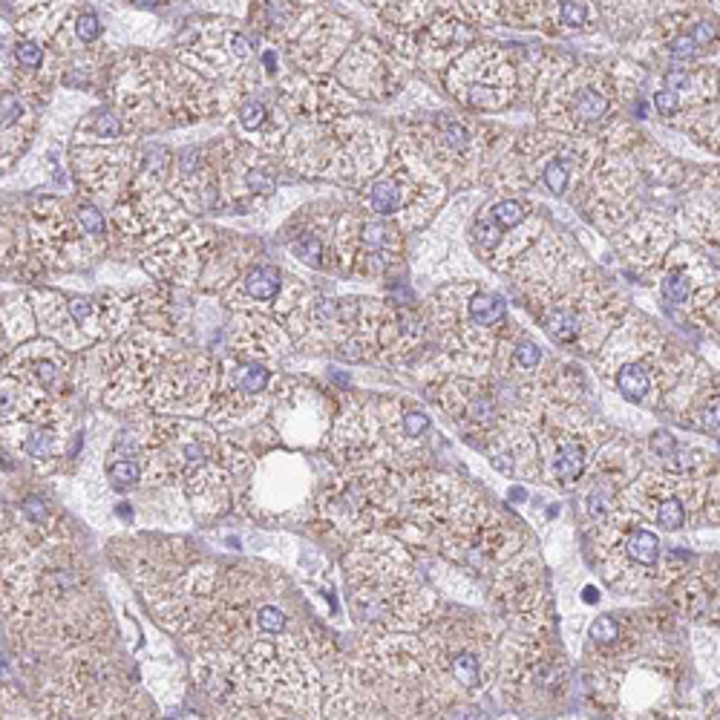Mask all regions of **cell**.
I'll return each instance as SVG.
<instances>
[{
	"label": "cell",
	"mask_w": 720,
	"mask_h": 720,
	"mask_svg": "<svg viewBox=\"0 0 720 720\" xmlns=\"http://www.w3.org/2000/svg\"><path fill=\"white\" fill-rule=\"evenodd\" d=\"M349 611L369 634L421 631L439 611V597L421 579V565L386 534L360 536L346 556Z\"/></svg>",
	"instance_id": "cell-1"
},
{
	"label": "cell",
	"mask_w": 720,
	"mask_h": 720,
	"mask_svg": "<svg viewBox=\"0 0 720 720\" xmlns=\"http://www.w3.org/2000/svg\"><path fill=\"white\" fill-rule=\"evenodd\" d=\"M427 334L441 352L435 372L487 375L502 340L510 334L507 302L482 282H450L427 302Z\"/></svg>",
	"instance_id": "cell-2"
},
{
	"label": "cell",
	"mask_w": 720,
	"mask_h": 720,
	"mask_svg": "<svg viewBox=\"0 0 720 720\" xmlns=\"http://www.w3.org/2000/svg\"><path fill=\"white\" fill-rule=\"evenodd\" d=\"M599 372L611 377L625 401L662 409L697 360L660 334L649 320L629 317L602 344Z\"/></svg>",
	"instance_id": "cell-3"
},
{
	"label": "cell",
	"mask_w": 720,
	"mask_h": 720,
	"mask_svg": "<svg viewBox=\"0 0 720 720\" xmlns=\"http://www.w3.org/2000/svg\"><path fill=\"white\" fill-rule=\"evenodd\" d=\"M605 144L594 132H524L504 150L496 167V182L504 191H527L545 187L554 196H567L579 191V185L591 176V170L602 162Z\"/></svg>",
	"instance_id": "cell-4"
},
{
	"label": "cell",
	"mask_w": 720,
	"mask_h": 720,
	"mask_svg": "<svg viewBox=\"0 0 720 720\" xmlns=\"http://www.w3.org/2000/svg\"><path fill=\"white\" fill-rule=\"evenodd\" d=\"M196 72L174 67L162 58H144L136 67L119 72L116 101L122 116L144 127L194 122L211 112L214 99Z\"/></svg>",
	"instance_id": "cell-5"
},
{
	"label": "cell",
	"mask_w": 720,
	"mask_h": 720,
	"mask_svg": "<svg viewBox=\"0 0 720 720\" xmlns=\"http://www.w3.org/2000/svg\"><path fill=\"white\" fill-rule=\"evenodd\" d=\"M360 205L375 217H395L401 231L424 225L444 199V179L412 139H401L377 174L360 185Z\"/></svg>",
	"instance_id": "cell-6"
},
{
	"label": "cell",
	"mask_w": 720,
	"mask_h": 720,
	"mask_svg": "<svg viewBox=\"0 0 720 720\" xmlns=\"http://www.w3.org/2000/svg\"><path fill=\"white\" fill-rule=\"evenodd\" d=\"M617 81L599 67L567 64H545L536 69L534 101L539 107V119L562 132H591L611 116L617 99Z\"/></svg>",
	"instance_id": "cell-7"
},
{
	"label": "cell",
	"mask_w": 720,
	"mask_h": 720,
	"mask_svg": "<svg viewBox=\"0 0 720 720\" xmlns=\"http://www.w3.org/2000/svg\"><path fill=\"white\" fill-rule=\"evenodd\" d=\"M404 412L407 404L401 397H375L360 407L352 404L332 429V456L352 467H395L397 461H407L421 441L409 435Z\"/></svg>",
	"instance_id": "cell-8"
},
{
	"label": "cell",
	"mask_w": 720,
	"mask_h": 720,
	"mask_svg": "<svg viewBox=\"0 0 720 720\" xmlns=\"http://www.w3.org/2000/svg\"><path fill=\"white\" fill-rule=\"evenodd\" d=\"M625 314L629 309H625L619 291L588 271V277H582L577 286L539 309L536 320L556 346L594 355L622 323Z\"/></svg>",
	"instance_id": "cell-9"
},
{
	"label": "cell",
	"mask_w": 720,
	"mask_h": 720,
	"mask_svg": "<svg viewBox=\"0 0 720 720\" xmlns=\"http://www.w3.org/2000/svg\"><path fill=\"white\" fill-rule=\"evenodd\" d=\"M404 472L384 464L352 467L320 496L317 507L344 534H369L375 527L395 524L401 514Z\"/></svg>",
	"instance_id": "cell-10"
},
{
	"label": "cell",
	"mask_w": 720,
	"mask_h": 720,
	"mask_svg": "<svg viewBox=\"0 0 720 720\" xmlns=\"http://www.w3.org/2000/svg\"><path fill=\"white\" fill-rule=\"evenodd\" d=\"M602 441V427L579 404L554 401L536 429L539 476L554 487H577Z\"/></svg>",
	"instance_id": "cell-11"
},
{
	"label": "cell",
	"mask_w": 720,
	"mask_h": 720,
	"mask_svg": "<svg viewBox=\"0 0 720 720\" xmlns=\"http://www.w3.org/2000/svg\"><path fill=\"white\" fill-rule=\"evenodd\" d=\"M32 309L44 332L67 349L96 346L104 337L122 334L139 314V300L124 297H61L52 291H35Z\"/></svg>",
	"instance_id": "cell-12"
},
{
	"label": "cell",
	"mask_w": 720,
	"mask_h": 720,
	"mask_svg": "<svg viewBox=\"0 0 720 720\" xmlns=\"http://www.w3.org/2000/svg\"><path fill=\"white\" fill-rule=\"evenodd\" d=\"M504 136H510V132H504L502 127L444 112L432 124H424L412 142L444 182H476L492 164L490 159L499 154L496 139Z\"/></svg>",
	"instance_id": "cell-13"
},
{
	"label": "cell",
	"mask_w": 720,
	"mask_h": 720,
	"mask_svg": "<svg viewBox=\"0 0 720 720\" xmlns=\"http://www.w3.org/2000/svg\"><path fill=\"white\" fill-rule=\"evenodd\" d=\"M712 470L706 476H677V472H669L662 467L642 470L622 490L619 504L634 510L642 522L654 524L657 530H666V534H677L686 524L697 527L706 504Z\"/></svg>",
	"instance_id": "cell-14"
},
{
	"label": "cell",
	"mask_w": 720,
	"mask_h": 720,
	"mask_svg": "<svg viewBox=\"0 0 720 720\" xmlns=\"http://www.w3.org/2000/svg\"><path fill=\"white\" fill-rule=\"evenodd\" d=\"M516 81L519 72L510 52L490 44L464 49L444 72L452 99L479 112H496L514 104Z\"/></svg>",
	"instance_id": "cell-15"
},
{
	"label": "cell",
	"mask_w": 720,
	"mask_h": 720,
	"mask_svg": "<svg viewBox=\"0 0 720 720\" xmlns=\"http://www.w3.org/2000/svg\"><path fill=\"white\" fill-rule=\"evenodd\" d=\"M640 472H642V456L634 441L611 439L597 450L588 472H585V479L579 482L585 484L582 496H579V516L585 522V530H591L605 516L614 514L619 507L622 490L629 487Z\"/></svg>",
	"instance_id": "cell-16"
},
{
	"label": "cell",
	"mask_w": 720,
	"mask_h": 720,
	"mask_svg": "<svg viewBox=\"0 0 720 720\" xmlns=\"http://www.w3.org/2000/svg\"><path fill=\"white\" fill-rule=\"evenodd\" d=\"M401 259V234L381 219L340 217L334 225V262L340 274L381 277Z\"/></svg>",
	"instance_id": "cell-17"
},
{
	"label": "cell",
	"mask_w": 720,
	"mask_h": 720,
	"mask_svg": "<svg viewBox=\"0 0 720 720\" xmlns=\"http://www.w3.org/2000/svg\"><path fill=\"white\" fill-rule=\"evenodd\" d=\"M179 55L207 75L234 72L251 58V41L228 21L187 24L179 35Z\"/></svg>",
	"instance_id": "cell-18"
},
{
	"label": "cell",
	"mask_w": 720,
	"mask_h": 720,
	"mask_svg": "<svg viewBox=\"0 0 720 720\" xmlns=\"http://www.w3.org/2000/svg\"><path fill=\"white\" fill-rule=\"evenodd\" d=\"M207 239L199 228H182L179 234H170L167 239L156 242L154 249L142 257V265L154 274L156 280L167 282L174 289L194 286L202 277L205 269V257H207Z\"/></svg>",
	"instance_id": "cell-19"
},
{
	"label": "cell",
	"mask_w": 720,
	"mask_h": 720,
	"mask_svg": "<svg viewBox=\"0 0 720 720\" xmlns=\"http://www.w3.org/2000/svg\"><path fill=\"white\" fill-rule=\"evenodd\" d=\"M72 174L87 194L116 205L132 182V156L127 147H79L72 154Z\"/></svg>",
	"instance_id": "cell-20"
},
{
	"label": "cell",
	"mask_w": 720,
	"mask_h": 720,
	"mask_svg": "<svg viewBox=\"0 0 720 720\" xmlns=\"http://www.w3.org/2000/svg\"><path fill=\"white\" fill-rule=\"evenodd\" d=\"M337 79L349 90V96L360 99H389L401 87L397 67L389 61V55L381 49L377 41H360L355 44L346 58L337 67Z\"/></svg>",
	"instance_id": "cell-21"
},
{
	"label": "cell",
	"mask_w": 720,
	"mask_h": 720,
	"mask_svg": "<svg viewBox=\"0 0 720 720\" xmlns=\"http://www.w3.org/2000/svg\"><path fill=\"white\" fill-rule=\"evenodd\" d=\"M61 344L41 340V344H21L15 346L9 360L4 364V375H15L21 381L44 389L55 397H61L72 381V360Z\"/></svg>",
	"instance_id": "cell-22"
},
{
	"label": "cell",
	"mask_w": 720,
	"mask_h": 720,
	"mask_svg": "<svg viewBox=\"0 0 720 720\" xmlns=\"http://www.w3.org/2000/svg\"><path fill=\"white\" fill-rule=\"evenodd\" d=\"M352 41V24L334 15H312V24H306V15L300 17V35L291 41L289 55L297 67L306 72H323L329 69L337 55Z\"/></svg>",
	"instance_id": "cell-23"
},
{
	"label": "cell",
	"mask_w": 720,
	"mask_h": 720,
	"mask_svg": "<svg viewBox=\"0 0 720 720\" xmlns=\"http://www.w3.org/2000/svg\"><path fill=\"white\" fill-rule=\"evenodd\" d=\"M611 237L619 254L629 262L640 265V269H657V265H662L677 242L674 225L662 214H651V211H637Z\"/></svg>",
	"instance_id": "cell-24"
},
{
	"label": "cell",
	"mask_w": 720,
	"mask_h": 720,
	"mask_svg": "<svg viewBox=\"0 0 720 720\" xmlns=\"http://www.w3.org/2000/svg\"><path fill=\"white\" fill-rule=\"evenodd\" d=\"M219 185L234 205H251L274 194V170L259 159L254 147L228 144L217 162Z\"/></svg>",
	"instance_id": "cell-25"
},
{
	"label": "cell",
	"mask_w": 720,
	"mask_h": 720,
	"mask_svg": "<svg viewBox=\"0 0 720 720\" xmlns=\"http://www.w3.org/2000/svg\"><path fill=\"white\" fill-rule=\"evenodd\" d=\"M69 421H15L4 424V439L12 452L32 461L37 470H52L67 450Z\"/></svg>",
	"instance_id": "cell-26"
},
{
	"label": "cell",
	"mask_w": 720,
	"mask_h": 720,
	"mask_svg": "<svg viewBox=\"0 0 720 720\" xmlns=\"http://www.w3.org/2000/svg\"><path fill=\"white\" fill-rule=\"evenodd\" d=\"M674 609L694 622H720V562H704L672 582Z\"/></svg>",
	"instance_id": "cell-27"
},
{
	"label": "cell",
	"mask_w": 720,
	"mask_h": 720,
	"mask_svg": "<svg viewBox=\"0 0 720 720\" xmlns=\"http://www.w3.org/2000/svg\"><path fill=\"white\" fill-rule=\"evenodd\" d=\"M231 482H234V472L225 467L219 456V459H211L207 464L196 467L182 484H185L187 502H191L194 514L199 519H214L231 507Z\"/></svg>",
	"instance_id": "cell-28"
},
{
	"label": "cell",
	"mask_w": 720,
	"mask_h": 720,
	"mask_svg": "<svg viewBox=\"0 0 720 720\" xmlns=\"http://www.w3.org/2000/svg\"><path fill=\"white\" fill-rule=\"evenodd\" d=\"M286 332L277 326V320L262 317L257 312H242L231 323V349L245 360L277 357L286 349Z\"/></svg>",
	"instance_id": "cell-29"
},
{
	"label": "cell",
	"mask_w": 720,
	"mask_h": 720,
	"mask_svg": "<svg viewBox=\"0 0 720 720\" xmlns=\"http://www.w3.org/2000/svg\"><path fill=\"white\" fill-rule=\"evenodd\" d=\"M286 282H289V274H282L274 265H254L249 269L239 282L225 291V300L231 302V306H239L242 312H259V309H271L277 306L280 294L286 291Z\"/></svg>",
	"instance_id": "cell-30"
},
{
	"label": "cell",
	"mask_w": 720,
	"mask_h": 720,
	"mask_svg": "<svg viewBox=\"0 0 720 720\" xmlns=\"http://www.w3.org/2000/svg\"><path fill=\"white\" fill-rule=\"evenodd\" d=\"M706 282H715V280H712V271L704 257L689 249L669 251L666 271H662V294H666L669 302H674V306H689L692 294L700 286H706Z\"/></svg>",
	"instance_id": "cell-31"
},
{
	"label": "cell",
	"mask_w": 720,
	"mask_h": 720,
	"mask_svg": "<svg viewBox=\"0 0 720 720\" xmlns=\"http://www.w3.org/2000/svg\"><path fill=\"white\" fill-rule=\"evenodd\" d=\"M35 99L17 90H4V167L24 154L35 124Z\"/></svg>",
	"instance_id": "cell-32"
},
{
	"label": "cell",
	"mask_w": 720,
	"mask_h": 720,
	"mask_svg": "<svg viewBox=\"0 0 720 720\" xmlns=\"http://www.w3.org/2000/svg\"><path fill=\"white\" fill-rule=\"evenodd\" d=\"M269 384H271V369H265L259 360H245V357L231 360L219 377V389L245 392V395H262L269 389Z\"/></svg>",
	"instance_id": "cell-33"
},
{
	"label": "cell",
	"mask_w": 720,
	"mask_h": 720,
	"mask_svg": "<svg viewBox=\"0 0 720 720\" xmlns=\"http://www.w3.org/2000/svg\"><path fill=\"white\" fill-rule=\"evenodd\" d=\"M127 132V119L122 112L112 110H96L79 124L75 130V142L81 144H110V142H122Z\"/></svg>",
	"instance_id": "cell-34"
},
{
	"label": "cell",
	"mask_w": 720,
	"mask_h": 720,
	"mask_svg": "<svg viewBox=\"0 0 720 720\" xmlns=\"http://www.w3.org/2000/svg\"><path fill=\"white\" fill-rule=\"evenodd\" d=\"M534 202L530 199H519V196H504V199H499V202H492V205H484L482 211H479V217L482 219H487L492 228H499L504 237L510 234V231H516L522 222H527L530 217H534ZM504 242V239H502Z\"/></svg>",
	"instance_id": "cell-35"
},
{
	"label": "cell",
	"mask_w": 720,
	"mask_h": 720,
	"mask_svg": "<svg viewBox=\"0 0 720 720\" xmlns=\"http://www.w3.org/2000/svg\"><path fill=\"white\" fill-rule=\"evenodd\" d=\"M689 309H692V317L704 326V332L712 334L720 344V289H717V282L700 286L689 300Z\"/></svg>",
	"instance_id": "cell-36"
},
{
	"label": "cell",
	"mask_w": 720,
	"mask_h": 720,
	"mask_svg": "<svg viewBox=\"0 0 720 720\" xmlns=\"http://www.w3.org/2000/svg\"><path fill=\"white\" fill-rule=\"evenodd\" d=\"M44 47L47 44L35 41V37H26V35L17 37V41L12 44V49H9L15 69H4V79H6V75H15V72L35 75L37 69H44V64H47V49Z\"/></svg>",
	"instance_id": "cell-37"
},
{
	"label": "cell",
	"mask_w": 720,
	"mask_h": 720,
	"mask_svg": "<svg viewBox=\"0 0 720 720\" xmlns=\"http://www.w3.org/2000/svg\"><path fill=\"white\" fill-rule=\"evenodd\" d=\"M4 344L9 340V349L15 346H21L24 340L35 332L32 326V309L26 306V302H9V306L4 309Z\"/></svg>",
	"instance_id": "cell-38"
},
{
	"label": "cell",
	"mask_w": 720,
	"mask_h": 720,
	"mask_svg": "<svg viewBox=\"0 0 720 720\" xmlns=\"http://www.w3.org/2000/svg\"><path fill=\"white\" fill-rule=\"evenodd\" d=\"M107 476L116 487H136L139 482H144V467L136 456H110Z\"/></svg>",
	"instance_id": "cell-39"
},
{
	"label": "cell",
	"mask_w": 720,
	"mask_h": 720,
	"mask_svg": "<svg viewBox=\"0 0 720 720\" xmlns=\"http://www.w3.org/2000/svg\"><path fill=\"white\" fill-rule=\"evenodd\" d=\"M556 21L565 29H588L594 21V12L588 0H556Z\"/></svg>",
	"instance_id": "cell-40"
},
{
	"label": "cell",
	"mask_w": 720,
	"mask_h": 720,
	"mask_svg": "<svg viewBox=\"0 0 720 720\" xmlns=\"http://www.w3.org/2000/svg\"><path fill=\"white\" fill-rule=\"evenodd\" d=\"M622 637V622L614 614H602L591 622L588 629V640L594 649H611L614 642Z\"/></svg>",
	"instance_id": "cell-41"
},
{
	"label": "cell",
	"mask_w": 720,
	"mask_h": 720,
	"mask_svg": "<svg viewBox=\"0 0 720 720\" xmlns=\"http://www.w3.org/2000/svg\"><path fill=\"white\" fill-rule=\"evenodd\" d=\"M472 24H482V26H490L492 21H499V12H502V0H452Z\"/></svg>",
	"instance_id": "cell-42"
},
{
	"label": "cell",
	"mask_w": 720,
	"mask_h": 720,
	"mask_svg": "<svg viewBox=\"0 0 720 720\" xmlns=\"http://www.w3.org/2000/svg\"><path fill=\"white\" fill-rule=\"evenodd\" d=\"M72 217L75 222H79V228L90 237H104V228H107V222H104V214L99 211V205H92V202H84V205H75L72 207Z\"/></svg>",
	"instance_id": "cell-43"
},
{
	"label": "cell",
	"mask_w": 720,
	"mask_h": 720,
	"mask_svg": "<svg viewBox=\"0 0 720 720\" xmlns=\"http://www.w3.org/2000/svg\"><path fill=\"white\" fill-rule=\"evenodd\" d=\"M104 32L101 26V17L96 12H81V15H75V21H72V35H75V41L79 44H92V41H99Z\"/></svg>",
	"instance_id": "cell-44"
},
{
	"label": "cell",
	"mask_w": 720,
	"mask_h": 720,
	"mask_svg": "<svg viewBox=\"0 0 720 720\" xmlns=\"http://www.w3.org/2000/svg\"><path fill=\"white\" fill-rule=\"evenodd\" d=\"M654 110H657V116H660V119L672 122V119L677 116V110H680L677 92H672V90H660V92H654Z\"/></svg>",
	"instance_id": "cell-45"
},
{
	"label": "cell",
	"mask_w": 720,
	"mask_h": 720,
	"mask_svg": "<svg viewBox=\"0 0 720 720\" xmlns=\"http://www.w3.org/2000/svg\"><path fill=\"white\" fill-rule=\"evenodd\" d=\"M709 715H712V717H720V689H717V694H715V700H712Z\"/></svg>",
	"instance_id": "cell-46"
}]
</instances>
